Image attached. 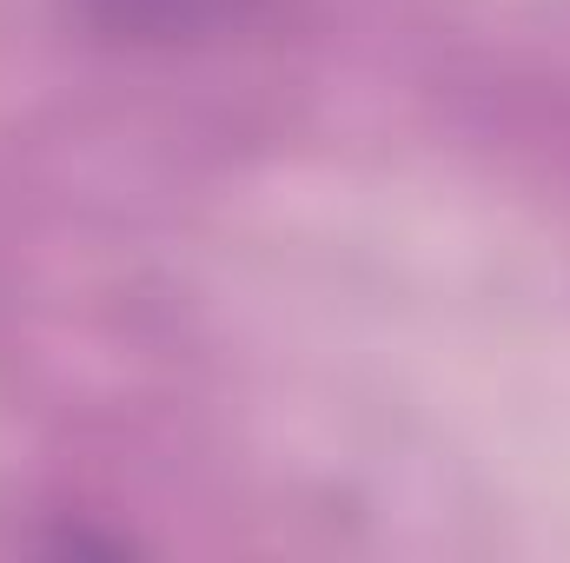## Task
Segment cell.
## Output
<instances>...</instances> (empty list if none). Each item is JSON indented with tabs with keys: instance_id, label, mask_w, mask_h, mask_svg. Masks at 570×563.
<instances>
[{
	"instance_id": "cell-1",
	"label": "cell",
	"mask_w": 570,
	"mask_h": 563,
	"mask_svg": "<svg viewBox=\"0 0 570 563\" xmlns=\"http://www.w3.org/2000/svg\"><path fill=\"white\" fill-rule=\"evenodd\" d=\"M266 0H80L87 27L127 47H199L246 27Z\"/></svg>"
}]
</instances>
